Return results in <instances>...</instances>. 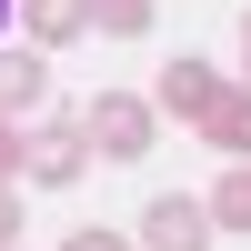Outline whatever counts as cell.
I'll use <instances>...</instances> for the list:
<instances>
[{"label":"cell","instance_id":"1","mask_svg":"<svg viewBox=\"0 0 251 251\" xmlns=\"http://www.w3.org/2000/svg\"><path fill=\"white\" fill-rule=\"evenodd\" d=\"M80 141H91V161H151V100L141 91H100L80 111Z\"/></svg>","mask_w":251,"mask_h":251},{"label":"cell","instance_id":"2","mask_svg":"<svg viewBox=\"0 0 251 251\" xmlns=\"http://www.w3.org/2000/svg\"><path fill=\"white\" fill-rule=\"evenodd\" d=\"M20 171H30V181H80V171H91V141H80V121L30 131V141H20Z\"/></svg>","mask_w":251,"mask_h":251},{"label":"cell","instance_id":"3","mask_svg":"<svg viewBox=\"0 0 251 251\" xmlns=\"http://www.w3.org/2000/svg\"><path fill=\"white\" fill-rule=\"evenodd\" d=\"M141 241H151V251H211V211L181 201V191H161L151 211H141Z\"/></svg>","mask_w":251,"mask_h":251},{"label":"cell","instance_id":"4","mask_svg":"<svg viewBox=\"0 0 251 251\" xmlns=\"http://www.w3.org/2000/svg\"><path fill=\"white\" fill-rule=\"evenodd\" d=\"M211 100H221V71H211V60H171V71H161V111H171V121H201Z\"/></svg>","mask_w":251,"mask_h":251},{"label":"cell","instance_id":"5","mask_svg":"<svg viewBox=\"0 0 251 251\" xmlns=\"http://www.w3.org/2000/svg\"><path fill=\"white\" fill-rule=\"evenodd\" d=\"M40 91H50V60L40 50H0V121L40 111Z\"/></svg>","mask_w":251,"mask_h":251},{"label":"cell","instance_id":"6","mask_svg":"<svg viewBox=\"0 0 251 251\" xmlns=\"http://www.w3.org/2000/svg\"><path fill=\"white\" fill-rule=\"evenodd\" d=\"M201 141H211L221 161H251V91H221L211 111H201Z\"/></svg>","mask_w":251,"mask_h":251},{"label":"cell","instance_id":"7","mask_svg":"<svg viewBox=\"0 0 251 251\" xmlns=\"http://www.w3.org/2000/svg\"><path fill=\"white\" fill-rule=\"evenodd\" d=\"M20 30L50 50V40H80L91 30V0H20Z\"/></svg>","mask_w":251,"mask_h":251},{"label":"cell","instance_id":"8","mask_svg":"<svg viewBox=\"0 0 251 251\" xmlns=\"http://www.w3.org/2000/svg\"><path fill=\"white\" fill-rule=\"evenodd\" d=\"M201 211H211L221 231H251V161H231V171L211 181V201H201Z\"/></svg>","mask_w":251,"mask_h":251},{"label":"cell","instance_id":"9","mask_svg":"<svg viewBox=\"0 0 251 251\" xmlns=\"http://www.w3.org/2000/svg\"><path fill=\"white\" fill-rule=\"evenodd\" d=\"M91 30H111V40H141V30H151V0H91Z\"/></svg>","mask_w":251,"mask_h":251},{"label":"cell","instance_id":"10","mask_svg":"<svg viewBox=\"0 0 251 251\" xmlns=\"http://www.w3.org/2000/svg\"><path fill=\"white\" fill-rule=\"evenodd\" d=\"M10 241H20V191L0 181V251H10Z\"/></svg>","mask_w":251,"mask_h":251},{"label":"cell","instance_id":"11","mask_svg":"<svg viewBox=\"0 0 251 251\" xmlns=\"http://www.w3.org/2000/svg\"><path fill=\"white\" fill-rule=\"evenodd\" d=\"M60 251H131V241H121V231H71Z\"/></svg>","mask_w":251,"mask_h":251},{"label":"cell","instance_id":"12","mask_svg":"<svg viewBox=\"0 0 251 251\" xmlns=\"http://www.w3.org/2000/svg\"><path fill=\"white\" fill-rule=\"evenodd\" d=\"M10 161H20V121H0V181H10Z\"/></svg>","mask_w":251,"mask_h":251},{"label":"cell","instance_id":"13","mask_svg":"<svg viewBox=\"0 0 251 251\" xmlns=\"http://www.w3.org/2000/svg\"><path fill=\"white\" fill-rule=\"evenodd\" d=\"M241 80H251V20H241Z\"/></svg>","mask_w":251,"mask_h":251},{"label":"cell","instance_id":"14","mask_svg":"<svg viewBox=\"0 0 251 251\" xmlns=\"http://www.w3.org/2000/svg\"><path fill=\"white\" fill-rule=\"evenodd\" d=\"M10 10H20V0H0V20H10Z\"/></svg>","mask_w":251,"mask_h":251}]
</instances>
